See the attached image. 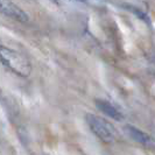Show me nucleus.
Here are the masks:
<instances>
[{"label": "nucleus", "mask_w": 155, "mask_h": 155, "mask_svg": "<svg viewBox=\"0 0 155 155\" xmlns=\"http://www.w3.org/2000/svg\"><path fill=\"white\" fill-rule=\"evenodd\" d=\"M0 56H1L2 64L9 68L13 72H15L22 77H27L31 75V63L20 53H18L15 50H12L9 48H5L2 46L1 50H0Z\"/></svg>", "instance_id": "1"}, {"label": "nucleus", "mask_w": 155, "mask_h": 155, "mask_svg": "<svg viewBox=\"0 0 155 155\" xmlns=\"http://www.w3.org/2000/svg\"><path fill=\"white\" fill-rule=\"evenodd\" d=\"M85 119L90 130L94 133V135L98 139H101V141H104L106 143H111L116 140V130L109 121H106L105 119H103L101 117L94 116V114H86Z\"/></svg>", "instance_id": "2"}, {"label": "nucleus", "mask_w": 155, "mask_h": 155, "mask_svg": "<svg viewBox=\"0 0 155 155\" xmlns=\"http://www.w3.org/2000/svg\"><path fill=\"white\" fill-rule=\"evenodd\" d=\"M0 9L4 15L8 16L15 21H19V22L26 23L29 20V16L27 15V13L23 12L21 8L16 6L11 0H0Z\"/></svg>", "instance_id": "3"}, {"label": "nucleus", "mask_w": 155, "mask_h": 155, "mask_svg": "<svg viewBox=\"0 0 155 155\" xmlns=\"http://www.w3.org/2000/svg\"><path fill=\"white\" fill-rule=\"evenodd\" d=\"M96 106L98 110H101L103 113H105L107 117L114 119V120H121L123 119V114L119 110L117 109L114 105H112L111 103L104 99H97L96 101Z\"/></svg>", "instance_id": "4"}, {"label": "nucleus", "mask_w": 155, "mask_h": 155, "mask_svg": "<svg viewBox=\"0 0 155 155\" xmlns=\"http://www.w3.org/2000/svg\"><path fill=\"white\" fill-rule=\"evenodd\" d=\"M125 132L127 133V135H130L133 140H135L139 143L148 145L150 142V137L148 135L147 133H145L143 131L137 128L135 126H132V125L125 126Z\"/></svg>", "instance_id": "5"}, {"label": "nucleus", "mask_w": 155, "mask_h": 155, "mask_svg": "<svg viewBox=\"0 0 155 155\" xmlns=\"http://www.w3.org/2000/svg\"><path fill=\"white\" fill-rule=\"evenodd\" d=\"M53 2H55V4H60V0H51Z\"/></svg>", "instance_id": "6"}, {"label": "nucleus", "mask_w": 155, "mask_h": 155, "mask_svg": "<svg viewBox=\"0 0 155 155\" xmlns=\"http://www.w3.org/2000/svg\"><path fill=\"white\" fill-rule=\"evenodd\" d=\"M78 1H85V0H78Z\"/></svg>", "instance_id": "7"}]
</instances>
